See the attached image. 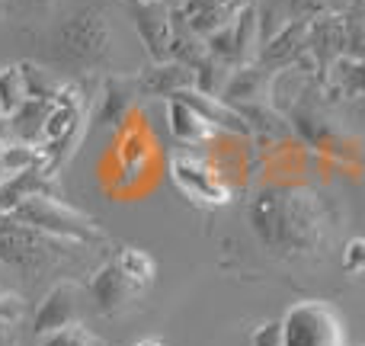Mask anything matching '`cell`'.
Returning a JSON list of instances; mask_svg holds the SVG:
<instances>
[{
    "label": "cell",
    "mask_w": 365,
    "mask_h": 346,
    "mask_svg": "<svg viewBox=\"0 0 365 346\" xmlns=\"http://www.w3.org/2000/svg\"><path fill=\"white\" fill-rule=\"evenodd\" d=\"M167 128L180 145H208L218 135V128L205 116H199L182 100H167Z\"/></svg>",
    "instance_id": "13"
},
{
    "label": "cell",
    "mask_w": 365,
    "mask_h": 346,
    "mask_svg": "<svg viewBox=\"0 0 365 346\" xmlns=\"http://www.w3.org/2000/svg\"><path fill=\"white\" fill-rule=\"evenodd\" d=\"M48 61L77 77L109 71L115 61V32L106 6L93 4L77 10L55 29L48 45ZM113 74V71H109Z\"/></svg>",
    "instance_id": "2"
},
{
    "label": "cell",
    "mask_w": 365,
    "mask_h": 346,
    "mask_svg": "<svg viewBox=\"0 0 365 346\" xmlns=\"http://www.w3.org/2000/svg\"><path fill=\"white\" fill-rule=\"evenodd\" d=\"M247 340H250V346H282V317L279 321H259Z\"/></svg>",
    "instance_id": "22"
},
{
    "label": "cell",
    "mask_w": 365,
    "mask_h": 346,
    "mask_svg": "<svg viewBox=\"0 0 365 346\" xmlns=\"http://www.w3.org/2000/svg\"><path fill=\"white\" fill-rule=\"evenodd\" d=\"M173 100H182L186 106H192L195 113L205 116L218 132H231V135H240V138L250 135V126H247V122L240 119L237 109H234L231 103H225L221 96H212V93H205V90H199V87H189V90H182V93L173 96Z\"/></svg>",
    "instance_id": "11"
},
{
    "label": "cell",
    "mask_w": 365,
    "mask_h": 346,
    "mask_svg": "<svg viewBox=\"0 0 365 346\" xmlns=\"http://www.w3.org/2000/svg\"><path fill=\"white\" fill-rule=\"evenodd\" d=\"M257 240L282 260H308L327 253L334 225L317 193L304 186H263L247 208Z\"/></svg>",
    "instance_id": "1"
},
{
    "label": "cell",
    "mask_w": 365,
    "mask_h": 346,
    "mask_svg": "<svg viewBox=\"0 0 365 346\" xmlns=\"http://www.w3.org/2000/svg\"><path fill=\"white\" fill-rule=\"evenodd\" d=\"M26 100H29V90H26L23 68L19 64L0 68V119H10Z\"/></svg>",
    "instance_id": "18"
},
{
    "label": "cell",
    "mask_w": 365,
    "mask_h": 346,
    "mask_svg": "<svg viewBox=\"0 0 365 346\" xmlns=\"http://www.w3.org/2000/svg\"><path fill=\"white\" fill-rule=\"evenodd\" d=\"M170 180L177 183V189L189 202H195L202 208H221L234 199L231 186L205 161H199L195 154H186V151L170 158Z\"/></svg>",
    "instance_id": "5"
},
{
    "label": "cell",
    "mask_w": 365,
    "mask_h": 346,
    "mask_svg": "<svg viewBox=\"0 0 365 346\" xmlns=\"http://www.w3.org/2000/svg\"><path fill=\"white\" fill-rule=\"evenodd\" d=\"M51 103L55 100H32L29 96V100L6 119V132L19 141H32V145H38V141H42V126L51 113Z\"/></svg>",
    "instance_id": "15"
},
{
    "label": "cell",
    "mask_w": 365,
    "mask_h": 346,
    "mask_svg": "<svg viewBox=\"0 0 365 346\" xmlns=\"http://www.w3.org/2000/svg\"><path fill=\"white\" fill-rule=\"evenodd\" d=\"M115 266H119V270L125 273L128 283H135L141 292L151 289V285H154V276H158L154 257H151L148 250H141V247H122V250L115 253Z\"/></svg>",
    "instance_id": "16"
},
{
    "label": "cell",
    "mask_w": 365,
    "mask_h": 346,
    "mask_svg": "<svg viewBox=\"0 0 365 346\" xmlns=\"http://www.w3.org/2000/svg\"><path fill=\"white\" fill-rule=\"evenodd\" d=\"M128 16H132L138 39L145 42V51L151 61H170L173 32H177V13L154 0H128Z\"/></svg>",
    "instance_id": "6"
},
{
    "label": "cell",
    "mask_w": 365,
    "mask_h": 346,
    "mask_svg": "<svg viewBox=\"0 0 365 346\" xmlns=\"http://www.w3.org/2000/svg\"><path fill=\"white\" fill-rule=\"evenodd\" d=\"M87 289H90V295H93L96 311H100V315H106V317H115L119 311H125L128 305L141 295V289L135 283H128L125 273L115 266V260L103 263L100 270L90 276Z\"/></svg>",
    "instance_id": "9"
},
{
    "label": "cell",
    "mask_w": 365,
    "mask_h": 346,
    "mask_svg": "<svg viewBox=\"0 0 365 346\" xmlns=\"http://www.w3.org/2000/svg\"><path fill=\"white\" fill-rule=\"evenodd\" d=\"M19 68H23L26 90H29L32 100H55V93L61 90V83H64V81L51 77V71L38 68L36 61H19Z\"/></svg>",
    "instance_id": "20"
},
{
    "label": "cell",
    "mask_w": 365,
    "mask_h": 346,
    "mask_svg": "<svg viewBox=\"0 0 365 346\" xmlns=\"http://www.w3.org/2000/svg\"><path fill=\"white\" fill-rule=\"evenodd\" d=\"M0 4H4V0H0Z\"/></svg>",
    "instance_id": "29"
},
{
    "label": "cell",
    "mask_w": 365,
    "mask_h": 346,
    "mask_svg": "<svg viewBox=\"0 0 365 346\" xmlns=\"http://www.w3.org/2000/svg\"><path fill=\"white\" fill-rule=\"evenodd\" d=\"M269 83H272V71H266L259 61L234 68L227 74V83L221 90L225 103H263V96H269Z\"/></svg>",
    "instance_id": "12"
},
{
    "label": "cell",
    "mask_w": 365,
    "mask_h": 346,
    "mask_svg": "<svg viewBox=\"0 0 365 346\" xmlns=\"http://www.w3.org/2000/svg\"><path fill=\"white\" fill-rule=\"evenodd\" d=\"M38 346H106L93 330H87L81 321L71 324V327H61L48 337H38Z\"/></svg>",
    "instance_id": "21"
},
{
    "label": "cell",
    "mask_w": 365,
    "mask_h": 346,
    "mask_svg": "<svg viewBox=\"0 0 365 346\" xmlns=\"http://www.w3.org/2000/svg\"><path fill=\"white\" fill-rule=\"evenodd\" d=\"M141 96H154V100H173L182 90L195 87V74L180 61H154L138 74Z\"/></svg>",
    "instance_id": "10"
},
{
    "label": "cell",
    "mask_w": 365,
    "mask_h": 346,
    "mask_svg": "<svg viewBox=\"0 0 365 346\" xmlns=\"http://www.w3.org/2000/svg\"><path fill=\"white\" fill-rule=\"evenodd\" d=\"M36 167H45L42 145L19 141V138H4V145H0V183L16 176V173L36 171Z\"/></svg>",
    "instance_id": "14"
},
{
    "label": "cell",
    "mask_w": 365,
    "mask_h": 346,
    "mask_svg": "<svg viewBox=\"0 0 365 346\" xmlns=\"http://www.w3.org/2000/svg\"><path fill=\"white\" fill-rule=\"evenodd\" d=\"M154 4H164V6H170V10H173V13H180V10H182V6H186V4H189V0H154Z\"/></svg>",
    "instance_id": "26"
},
{
    "label": "cell",
    "mask_w": 365,
    "mask_h": 346,
    "mask_svg": "<svg viewBox=\"0 0 365 346\" xmlns=\"http://www.w3.org/2000/svg\"><path fill=\"white\" fill-rule=\"evenodd\" d=\"M132 346H164V340H160V337H145V340H138Z\"/></svg>",
    "instance_id": "27"
},
{
    "label": "cell",
    "mask_w": 365,
    "mask_h": 346,
    "mask_svg": "<svg viewBox=\"0 0 365 346\" xmlns=\"http://www.w3.org/2000/svg\"><path fill=\"white\" fill-rule=\"evenodd\" d=\"M282 346H346V324L330 302L304 298L282 315Z\"/></svg>",
    "instance_id": "4"
},
{
    "label": "cell",
    "mask_w": 365,
    "mask_h": 346,
    "mask_svg": "<svg viewBox=\"0 0 365 346\" xmlns=\"http://www.w3.org/2000/svg\"><path fill=\"white\" fill-rule=\"evenodd\" d=\"M77 321H81V285L74 279H61V283H55L45 292L42 305L32 315V334L48 337Z\"/></svg>",
    "instance_id": "8"
},
{
    "label": "cell",
    "mask_w": 365,
    "mask_h": 346,
    "mask_svg": "<svg viewBox=\"0 0 365 346\" xmlns=\"http://www.w3.org/2000/svg\"><path fill=\"white\" fill-rule=\"evenodd\" d=\"M343 270L349 276H365V238H353L343 247Z\"/></svg>",
    "instance_id": "23"
},
{
    "label": "cell",
    "mask_w": 365,
    "mask_h": 346,
    "mask_svg": "<svg viewBox=\"0 0 365 346\" xmlns=\"http://www.w3.org/2000/svg\"><path fill=\"white\" fill-rule=\"evenodd\" d=\"M10 218L19 221V225L38 228V231L51 234V238L81 244V247L106 244L109 240L106 231H103L90 215H83L81 208L68 205V202L55 199V195H29V199H23L16 208H13Z\"/></svg>",
    "instance_id": "3"
},
{
    "label": "cell",
    "mask_w": 365,
    "mask_h": 346,
    "mask_svg": "<svg viewBox=\"0 0 365 346\" xmlns=\"http://www.w3.org/2000/svg\"><path fill=\"white\" fill-rule=\"evenodd\" d=\"M0 346H16V334H13V324H0Z\"/></svg>",
    "instance_id": "25"
},
{
    "label": "cell",
    "mask_w": 365,
    "mask_h": 346,
    "mask_svg": "<svg viewBox=\"0 0 365 346\" xmlns=\"http://www.w3.org/2000/svg\"><path fill=\"white\" fill-rule=\"evenodd\" d=\"M257 10V29H259V45L276 39L285 26L292 23V0H253Z\"/></svg>",
    "instance_id": "17"
},
{
    "label": "cell",
    "mask_w": 365,
    "mask_h": 346,
    "mask_svg": "<svg viewBox=\"0 0 365 346\" xmlns=\"http://www.w3.org/2000/svg\"><path fill=\"white\" fill-rule=\"evenodd\" d=\"M26 4H29V6H51L55 0H26Z\"/></svg>",
    "instance_id": "28"
},
{
    "label": "cell",
    "mask_w": 365,
    "mask_h": 346,
    "mask_svg": "<svg viewBox=\"0 0 365 346\" xmlns=\"http://www.w3.org/2000/svg\"><path fill=\"white\" fill-rule=\"evenodd\" d=\"M26 305L19 295H13V292L0 289V324H16L19 317H23Z\"/></svg>",
    "instance_id": "24"
},
{
    "label": "cell",
    "mask_w": 365,
    "mask_h": 346,
    "mask_svg": "<svg viewBox=\"0 0 365 346\" xmlns=\"http://www.w3.org/2000/svg\"><path fill=\"white\" fill-rule=\"evenodd\" d=\"M151 154V145H148V135L141 128H125L119 138V167L122 173L138 176L145 171V161Z\"/></svg>",
    "instance_id": "19"
},
{
    "label": "cell",
    "mask_w": 365,
    "mask_h": 346,
    "mask_svg": "<svg viewBox=\"0 0 365 346\" xmlns=\"http://www.w3.org/2000/svg\"><path fill=\"white\" fill-rule=\"evenodd\" d=\"M141 100L138 74H106L100 81L96 103L90 106V126L93 128H119Z\"/></svg>",
    "instance_id": "7"
}]
</instances>
